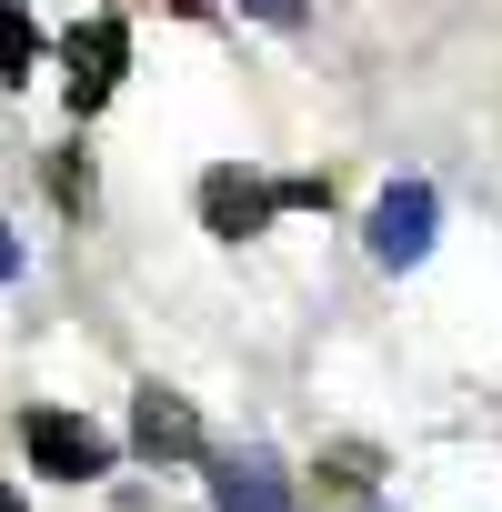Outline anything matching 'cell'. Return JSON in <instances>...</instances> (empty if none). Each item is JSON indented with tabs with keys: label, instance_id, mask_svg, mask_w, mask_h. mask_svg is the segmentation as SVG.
Wrapping results in <instances>:
<instances>
[{
	"label": "cell",
	"instance_id": "1",
	"mask_svg": "<svg viewBox=\"0 0 502 512\" xmlns=\"http://www.w3.org/2000/svg\"><path fill=\"white\" fill-rule=\"evenodd\" d=\"M21 442H31V462H41V472H61V482L111 472V432H91L81 412H21Z\"/></svg>",
	"mask_w": 502,
	"mask_h": 512
},
{
	"label": "cell",
	"instance_id": "2",
	"mask_svg": "<svg viewBox=\"0 0 502 512\" xmlns=\"http://www.w3.org/2000/svg\"><path fill=\"white\" fill-rule=\"evenodd\" d=\"M432 221H442V201H432L422 181H402V191H382V201H372V262H392V272H412L422 251H432Z\"/></svg>",
	"mask_w": 502,
	"mask_h": 512
},
{
	"label": "cell",
	"instance_id": "3",
	"mask_svg": "<svg viewBox=\"0 0 502 512\" xmlns=\"http://www.w3.org/2000/svg\"><path fill=\"white\" fill-rule=\"evenodd\" d=\"M272 211H282V181H251V171H201V221H211L221 241L262 231Z\"/></svg>",
	"mask_w": 502,
	"mask_h": 512
},
{
	"label": "cell",
	"instance_id": "4",
	"mask_svg": "<svg viewBox=\"0 0 502 512\" xmlns=\"http://www.w3.org/2000/svg\"><path fill=\"white\" fill-rule=\"evenodd\" d=\"M71 111H101L111 101V81H121V61H131V31L121 21H91V31H71Z\"/></svg>",
	"mask_w": 502,
	"mask_h": 512
},
{
	"label": "cell",
	"instance_id": "5",
	"mask_svg": "<svg viewBox=\"0 0 502 512\" xmlns=\"http://www.w3.org/2000/svg\"><path fill=\"white\" fill-rule=\"evenodd\" d=\"M211 512H292V492L262 452H221L211 462Z\"/></svg>",
	"mask_w": 502,
	"mask_h": 512
},
{
	"label": "cell",
	"instance_id": "6",
	"mask_svg": "<svg viewBox=\"0 0 502 512\" xmlns=\"http://www.w3.org/2000/svg\"><path fill=\"white\" fill-rule=\"evenodd\" d=\"M131 442H141L151 462H161V452H201V422H191V402H181V392H161V382H151V392L131 402Z\"/></svg>",
	"mask_w": 502,
	"mask_h": 512
},
{
	"label": "cell",
	"instance_id": "7",
	"mask_svg": "<svg viewBox=\"0 0 502 512\" xmlns=\"http://www.w3.org/2000/svg\"><path fill=\"white\" fill-rule=\"evenodd\" d=\"M31 51H41L31 11H0V81H21V71H31Z\"/></svg>",
	"mask_w": 502,
	"mask_h": 512
},
{
	"label": "cell",
	"instance_id": "8",
	"mask_svg": "<svg viewBox=\"0 0 502 512\" xmlns=\"http://www.w3.org/2000/svg\"><path fill=\"white\" fill-rule=\"evenodd\" d=\"M241 11H262V21H282V31H292V21H302V0H241Z\"/></svg>",
	"mask_w": 502,
	"mask_h": 512
},
{
	"label": "cell",
	"instance_id": "9",
	"mask_svg": "<svg viewBox=\"0 0 502 512\" xmlns=\"http://www.w3.org/2000/svg\"><path fill=\"white\" fill-rule=\"evenodd\" d=\"M11 272H21V241H11V231H0V282H11Z\"/></svg>",
	"mask_w": 502,
	"mask_h": 512
},
{
	"label": "cell",
	"instance_id": "10",
	"mask_svg": "<svg viewBox=\"0 0 502 512\" xmlns=\"http://www.w3.org/2000/svg\"><path fill=\"white\" fill-rule=\"evenodd\" d=\"M0 512H21V492H0Z\"/></svg>",
	"mask_w": 502,
	"mask_h": 512
},
{
	"label": "cell",
	"instance_id": "11",
	"mask_svg": "<svg viewBox=\"0 0 502 512\" xmlns=\"http://www.w3.org/2000/svg\"><path fill=\"white\" fill-rule=\"evenodd\" d=\"M171 11H201V0H171Z\"/></svg>",
	"mask_w": 502,
	"mask_h": 512
},
{
	"label": "cell",
	"instance_id": "12",
	"mask_svg": "<svg viewBox=\"0 0 502 512\" xmlns=\"http://www.w3.org/2000/svg\"><path fill=\"white\" fill-rule=\"evenodd\" d=\"M0 11H11V0H0Z\"/></svg>",
	"mask_w": 502,
	"mask_h": 512
}]
</instances>
